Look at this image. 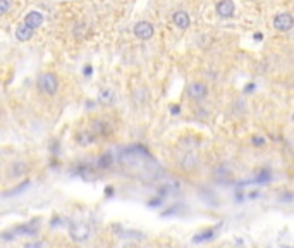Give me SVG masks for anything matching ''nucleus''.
<instances>
[{
  "mask_svg": "<svg viewBox=\"0 0 294 248\" xmlns=\"http://www.w3.org/2000/svg\"><path fill=\"white\" fill-rule=\"evenodd\" d=\"M38 90L45 95H55L59 90V78L53 72H43L38 78Z\"/></svg>",
  "mask_w": 294,
  "mask_h": 248,
  "instance_id": "f257e3e1",
  "label": "nucleus"
},
{
  "mask_svg": "<svg viewBox=\"0 0 294 248\" xmlns=\"http://www.w3.org/2000/svg\"><path fill=\"white\" fill-rule=\"evenodd\" d=\"M69 234L74 241H84L90 238L91 229L86 222H73L69 227Z\"/></svg>",
  "mask_w": 294,
  "mask_h": 248,
  "instance_id": "f03ea898",
  "label": "nucleus"
},
{
  "mask_svg": "<svg viewBox=\"0 0 294 248\" xmlns=\"http://www.w3.org/2000/svg\"><path fill=\"white\" fill-rule=\"evenodd\" d=\"M293 26H294V17L291 16V14L282 12L273 17V28H275L277 31H284V33H286V31H289Z\"/></svg>",
  "mask_w": 294,
  "mask_h": 248,
  "instance_id": "7ed1b4c3",
  "label": "nucleus"
},
{
  "mask_svg": "<svg viewBox=\"0 0 294 248\" xmlns=\"http://www.w3.org/2000/svg\"><path fill=\"white\" fill-rule=\"evenodd\" d=\"M153 33H155V28L148 21H139V23L134 24V34L139 40H150L153 36Z\"/></svg>",
  "mask_w": 294,
  "mask_h": 248,
  "instance_id": "20e7f679",
  "label": "nucleus"
},
{
  "mask_svg": "<svg viewBox=\"0 0 294 248\" xmlns=\"http://www.w3.org/2000/svg\"><path fill=\"white\" fill-rule=\"evenodd\" d=\"M187 95L193 100H205L208 96V88L205 83H191L187 86Z\"/></svg>",
  "mask_w": 294,
  "mask_h": 248,
  "instance_id": "39448f33",
  "label": "nucleus"
},
{
  "mask_svg": "<svg viewBox=\"0 0 294 248\" xmlns=\"http://www.w3.org/2000/svg\"><path fill=\"white\" fill-rule=\"evenodd\" d=\"M42 23H43V14L38 12V10H31V12H28L25 17V21H23V24L28 26L29 30H33V31H35L36 28L42 26Z\"/></svg>",
  "mask_w": 294,
  "mask_h": 248,
  "instance_id": "423d86ee",
  "label": "nucleus"
},
{
  "mask_svg": "<svg viewBox=\"0 0 294 248\" xmlns=\"http://www.w3.org/2000/svg\"><path fill=\"white\" fill-rule=\"evenodd\" d=\"M234 10H236V5L232 0H220V2L217 3V14L222 17V19L232 17L234 16Z\"/></svg>",
  "mask_w": 294,
  "mask_h": 248,
  "instance_id": "0eeeda50",
  "label": "nucleus"
},
{
  "mask_svg": "<svg viewBox=\"0 0 294 248\" xmlns=\"http://www.w3.org/2000/svg\"><path fill=\"white\" fill-rule=\"evenodd\" d=\"M172 21L179 30H187L191 24V19H189V14L184 12V10H177L176 14L172 16Z\"/></svg>",
  "mask_w": 294,
  "mask_h": 248,
  "instance_id": "6e6552de",
  "label": "nucleus"
},
{
  "mask_svg": "<svg viewBox=\"0 0 294 248\" xmlns=\"http://www.w3.org/2000/svg\"><path fill=\"white\" fill-rule=\"evenodd\" d=\"M33 34H35V31L29 30V28L25 26V24L16 28V38H18L19 41H29L33 38Z\"/></svg>",
  "mask_w": 294,
  "mask_h": 248,
  "instance_id": "1a4fd4ad",
  "label": "nucleus"
},
{
  "mask_svg": "<svg viewBox=\"0 0 294 248\" xmlns=\"http://www.w3.org/2000/svg\"><path fill=\"white\" fill-rule=\"evenodd\" d=\"M91 133L93 136H104V134L108 133V124L107 123H102V121H95L93 126H91Z\"/></svg>",
  "mask_w": 294,
  "mask_h": 248,
  "instance_id": "9d476101",
  "label": "nucleus"
},
{
  "mask_svg": "<svg viewBox=\"0 0 294 248\" xmlns=\"http://www.w3.org/2000/svg\"><path fill=\"white\" fill-rule=\"evenodd\" d=\"M38 227H40V220L38 219H33L31 222L28 224V226H21V227H19V231H23V233H26V234H35L36 231H38Z\"/></svg>",
  "mask_w": 294,
  "mask_h": 248,
  "instance_id": "9b49d317",
  "label": "nucleus"
},
{
  "mask_svg": "<svg viewBox=\"0 0 294 248\" xmlns=\"http://www.w3.org/2000/svg\"><path fill=\"white\" fill-rule=\"evenodd\" d=\"M25 172H26V164H25V162H16V164H12V167H11V176L18 178V176H23Z\"/></svg>",
  "mask_w": 294,
  "mask_h": 248,
  "instance_id": "f8f14e48",
  "label": "nucleus"
},
{
  "mask_svg": "<svg viewBox=\"0 0 294 248\" xmlns=\"http://www.w3.org/2000/svg\"><path fill=\"white\" fill-rule=\"evenodd\" d=\"M98 167L100 169H108L112 165V155L110 154H104L100 158H98Z\"/></svg>",
  "mask_w": 294,
  "mask_h": 248,
  "instance_id": "ddd939ff",
  "label": "nucleus"
},
{
  "mask_svg": "<svg viewBox=\"0 0 294 248\" xmlns=\"http://www.w3.org/2000/svg\"><path fill=\"white\" fill-rule=\"evenodd\" d=\"M194 165H196V160L193 155H186V160H183V169H193Z\"/></svg>",
  "mask_w": 294,
  "mask_h": 248,
  "instance_id": "4468645a",
  "label": "nucleus"
},
{
  "mask_svg": "<svg viewBox=\"0 0 294 248\" xmlns=\"http://www.w3.org/2000/svg\"><path fill=\"white\" fill-rule=\"evenodd\" d=\"M9 9H11V2L9 0H0V16L7 14Z\"/></svg>",
  "mask_w": 294,
  "mask_h": 248,
  "instance_id": "2eb2a0df",
  "label": "nucleus"
},
{
  "mask_svg": "<svg viewBox=\"0 0 294 248\" xmlns=\"http://www.w3.org/2000/svg\"><path fill=\"white\" fill-rule=\"evenodd\" d=\"M100 100L102 102H112V92H108V90H104L100 95Z\"/></svg>",
  "mask_w": 294,
  "mask_h": 248,
  "instance_id": "dca6fc26",
  "label": "nucleus"
},
{
  "mask_svg": "<svg viewBox=\"0 0 294 248\" xmlns=\"http://www.w3.org/2000/svg\"><path fill=\"white\" fill-rule=\"evenodd\" d=\"M214 236V231H207V233L203 234V236H194V241H203V240H208V238Z\"/></svg>",
  "mask_w": 294,
  "mask_h": 248,
  "instance_id": "f3484780",
  "label": "nucleus"
},
{
  "mask_svg": "<svg viewBox=\"0 0 294 248\" xmlns=\"http://www.w3.org/2000/svg\"><path fill=\"white\" fill-rule=\"evenodd\" d=\"M25 248H43V245L40 241H29V243L25 245Z\"/></svg>",
  "mask_w": 294,
  "mask_h": 248,
  "instance_id": "a211bd4d",
  "label": "nucleus"
},
{
  "mask_svg": "<svg viewBox=\"0 0 294 248\" xmlns=\"http://www.w3.org/2000/svg\"><path fill=\"white\" fill-rule=\"evenodd\" d=\"M251 141H253L255 145H263V143H265V140H262V136H255Z\"/></svg>",
  "mask_w": 294,
  "mask_h": 248,
  "instance_id": "6ab92c4d",
  "label": "nucleus"
},
{
  "mask_svg": "<svg viewBox=\"0 0 294 248\" xmlns=\"http://www.w3.org/2000/svg\"><path fill=\"white\" fill-rule=\"evenodd\" d=\"M172 114H179V107L174 105V107H172Z\"/></svg>",
  "mask_w": 294,
  "mask_h": 248,
  "instance_id": "aec40b11",
  "label": "nucleus"
}]
</instances>
